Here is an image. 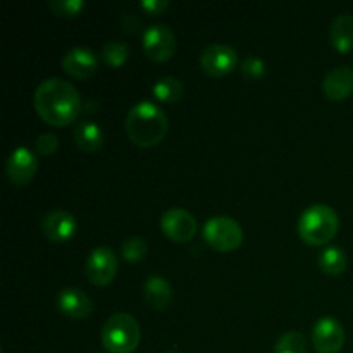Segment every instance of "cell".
<instances>
[{"label": "cell", "instance_id": "d4e9b609", "mask_svg": "<svg viewBox=\"0 0 353 353\" xmlns=\"http://www.w3.org/2000/svg\"><path fill=\"white\" fill-rule=\"evenodd\" d=\"M241 72H243L245 78L248 79H259L265 74V62L262 59L250 55L243 61L241 64Z\"/></svg>", "mask_w": 353, "mask_h": 353}, {"label": "cell", "instance_id": "5b68a950", "mask_svg": "<svg viewBox=\"0 0 353 353\" xmlns=\"http://www.w3.org/2000/svg\"><path fill=\"white\" fill-rule=\"evenodd\" d=\"M203 240L216 252H234L243 243V230L228 216H214L203 226Z\"/></svg>", "mask_w": 353, "mask_h": 353}, {"label": "cell", "instance_id": "e0dca14e", "mask_svg": "<svg viewBox=\"0 0 353 353\" xmlns=\"http://www.w3.org/2000/svg\"><path fill=\"white\" fill-rule=\"evenodd\" d=\"M331 45L341 54H347L353 48V16L340 14L333 19L330 26Z\"/></svg>", "mask_w": 353, "mask_h": 353}, {"label": "cell", "instance_id": "d6986e66", "mask_svg": "<svg viewBox=\"0 0 353 353\" xmlns=\"http://www.w3.org/2000/svg\"><path fill=\"white\" fill-rule=\"evenodd\" d=\"M321 271L327 276H340L347 269V254L340 247H326L317 257Z\"/></svg>", "mask_w": 353, "mask_h": 353}, {"label": "cell", "instance_id": "484cf974", "mask_svg": "<svg viewBox=\"0 0 353 353\" xmlns=\"http://www.w3.org/2000/svg\"><path fill=\"white\" fill-rule=\"evenodd\" d=\"M59 148V138L52 133H43L37 138L34 141V150L40 155L47 157V155L55 154Z\"/></svg>", "mask_w": 353, "mask_h": 353}, {"label": "cell", "instance_id": "3957f363", "mask_svg": "<svg viewBox=\"0 0 353 353\" xmlns=\"http://www.w3.org/2000/svg\"><path fill=\"white\" fill-rule=\"evenodd\" d=\"M338 214L326 203H316L302 212L299 219V236L312 247L330 243L338 233Z\"/></svg>", "mask_w": 353, "mask_h": 353}, {"label": "cell", "instance_id": "30bf717a", "mask_svg": "<svg viewBox=\"0 0 353 353\" xmlns=\"http://www.w3.org/2000/svg\"><path fill=\"white\" fill-rule=\"evenodd\" d=\"M238 64V52L224 43H212L200 55V65L210 76H226Z\"/></svg>", "mask_w": 353, "mask_h": 353}, {"label": "cell", "instance_id": "52a82bcc", "mask_svg": "<svg viewBox=\"0 0 353 353\" xmlns=\"http://www.w3.org/2000/svg\"><path fill=\"white\" fill-rule=\"evenodd\" d=\"M178 41L174 33L165 24H154L143 33V50L154 62H165L174 55Z\"/></svg>", "mask_w": 353, "mask_h": 353}, {"label": "cell", "instance_id": "4fadbf2b", "mask_svg": "<svg viewBox=\"0 0 353 353\" xmlns=\"http://www.w3.org/2000/svg\"><path fill=\"white\" fill-rule=\"evenodd\" d=\"M57 307L65 317L76 321L88 319L93 312V303L90 296L76 286H69L59 292Z\"/></svg>", "mask_w": 353, "mask_h": 353}, {"label": "cell", "instance_id": "5bb4252c", "mask_svg": "<svg viewBox=\"0 0 353 353\" xmlns=\"http://www.w3.org/2000/svg\"><path fill=\"white\" fill-rule=\"evenodd\" d=\"M97 55L86 47H74L62 59V68L69 76L78 79L90 78L97 71Z\"/></svg>", "mask_w": 353, "mask_h": 353}, {"label": "cell", "instance_id": "44dd1931", "mask_svg": "<svg viewBox=\"0 0 353 353\" xmlns=\"http://www.w3.org/2000/svg\"><path fill=\"white\" fill-rule=\"evenodd\" d=\"M102 61L110 68H121L130 59V47L124 41L112 40L107 41L102 48Z\"/></svg>", "mask_w": 353, "mask_h": 353}, {"label": "cell", "instance_id": "9a60e30c", "mask_svg": "<svg viewBox=\"0 0 353 353\" xmlns=\"http://www.w3.org/2000/svg\"><path fill=\"white\" fill-rule=\"evenodd\" d=\"M323 92L326 99L345 100L353 93V68L350 65H340L331 69L323 81Z\"/></svg>", "mask_w": 353, "mask_h": 353}, {"label": "cell", "instance_id": "8992f818", "mask_svg": "<svg viewBox=\"0 0 353 353\" xmlns=\"http://www.w3.org/2000/svg\"><path fill=\"white\" fill-rule=\"evenodd\" d=\"M119 269V261L109 247H97L88 255L85 264V276L92 285L107 286L114 281Z\"/></svg>", "mask_w": 353, "mask_h": 353}, {"label": "cell", "instance_id": "cb8c5ba5", "mask_svg": "<svg viewBox=\"0 0 353 353\" xmlns=\"http://www.w3.org/2000/svg\"><path fill=\"white\" fill-rule=\"evenodd\" d=\"M48 7L54 14L62 17H72L78 16L83 9H85V2L83 0H50Z\"/></svg>", "mask_w": 353, "mask_h": 353}, {"label": "cell", "instance_id": "7402d4cb", "mask_svg": "<svg viewBox=\"0 0 353 353\" xmlns=\"http://www.w3.org/2000/svg\"><path fill=\"white\" fill-rule=\"evenodd\" d=\"M274 353H309V343L302 333L290 331L279 338L274 347Z\"/></svg>", "mask_w": 353, "mask_h": 353}, {"label": "cell", "instance_id": "8fae6325", "mask_svg": "<svg viewBox=\"0 0 353 353\" xmlns=\"http://www.w3.org/2000/svg\"><path fill=\"white\" fill-rule=\"evenodd\" d=\"M38 171V159L37 155L26 147H17L12 150L6 162L7 178L14 185H28L34 178Z\"/></svg>", "mask_w": 353, "mask_h": 353}, {"label": "cell", "instance_id": "6da1fadb", "mask_svg": "<svg viewBox=\"0 0 353 353\" xmlns=\"http://www.w3.org/2000/svg\"><path fill=\"white\" fill-rule=\"evenodd\" d=\"M33 103L40 119L55 128L69 126L81 112V95L74 85L62 78L41 81L34 92Z\"/></svg>", "mask_w": 353, "mask_h": 353}, {"label": "cell", "instance_id": "7c38bea8", "mask_svg": "<svg viewBox=\"0 0 353 353\" xmlns=\"http://www.w3.org/2000/svg\"><path fill=\"white\" fill-rule=\"evenodd\" d=\"M41 233L52 241H62L71 240L72 236L78 231V223H76V217L72 216L68 210H50L48 214H45V217L41 219Z\"/></svg>", "mask_w": 353, "mask_h": 353}, {"label": "cell", "instance_id": "7a4b0ae2", "mask_svg": "<svg viewBox=\"0 0 353 353\" xmlns=\"http://www.w3.org/2000/svg\"><path fill=\"white\" fill-rule=\"evenodd\" d=\"M168 128L169 123L164 110L148 100L134 103L124 121L128 138L141 148L161 143L168 134Z\"/></svg>", "mask_w": 353, "mask_h": 353}, {"label": "cell", "instance_id": "9c48e42d", "mask_svg": "<svg viewBox=\"0 0 353 353\" xmlns=\"http://www.w3.org/2000/svg\"><path fill=\"white\" fill-rule=\"evenodd\" d=\"M161 230L169 240L186 243L196 234V221L188 210L181 207H172L162 214Z\"/></svg>", "mask_w": 353, "mask_h": 353}, {"label": "cell", "instance_id": "277c9868", "mask_svg": "<svg viewBox=\"0 0 353 353\" xmlns=\"http://www.w3.org/2000/svg\"><path fill=\"white\" fill-rule=\"evenodd\" d=\"M140 340V324L128 312L112 314L102 327V345L110 353L134 352Z\"/></svg>", "mask_w": 353, "mask_h": 353}, {"label": "cell", "instance_id": "83f0119b", "mask_svg": "<svg viewBox=\"0 0 353 353\" xmlns=\"http://www.w3.org/2000/svg\"><path fill=\"white\" fill-rule=\"evenodd\" d=\"M168 353H178V352H168Z\"/></svg>", "mask_w": 353, "mask_h": 353}, {"label": "cell", "instance_id": "ba28073f", "mask_svg": "<svg viewBox=\"0 0 353 353\" xmlns=\"http://www.w3.org/2000/svg\"><path fill=\"white\" fill-rule=\"evenodd\" d=\"M345 327L340 321L324 316L314 324L312 345L317 353H338L345 345Z\"/></svg>", "mask_w": 353, "mask_h": 353}, {"label": "cell", "instance_id": "ffe728a7", "mask_svg": "<svg viewBox=\"0 0 353 353\" xmlns=\"http://www.w3.org/2000/svg\"><path fill=\"white\" fill-rule=\"evenodd\" d=\"M185 88H183V83L179 81L174 76H162L152 86V95L159 100V102L165 103H174L178 100H181Z\"/></svg>", "mask_w": 353, "mask_h": 353}, {"label": "cell", "instance_id": "603a6c76", "mask_svg": "<svg viewBox=\"0 0 353 353\" xmlns=\"http://www.w3.org/2000/svg\"><path fill=\"white\" fill-rule=\"evenodd\" d=\"M148 252V243L141 236H130L121 245V254L131 264H137L145 259Z\"/></svg>", "mask_w": 353, "mask_h": 353}, {"label": "cell", "instance_id": "2e32d148", "mask_svg": "<svg viewBox=\"0 0 353 353\" xmlns=\"http://www.w3.org/2000/svg\"><path fill=\"white\" fill-rule=\"evenodd\" d=\"M143 296L155 310H165L172 302V286L162 276L152 274L143 285Z\"/></svg>", "mask_w": 353, "mask_h": 353}, {"label": "cell", "instance_id": "ac0fdd59", "mask_svg": "<svg viewBox=\"0 0 353 353\" xmlns=\"http://www.w3.org/2000/svg\"><path fill=\"white\" fill-rule=\"evenodd\" d=\"M72 137H74V141L79 150L86 152V154H93L103 143L102 128L97 123H92V121H83V123H79L74 128Z\"/></svg>", "mask_w": 353, "mask_h": 353}, {"label": "cell", "instance_id": "4316f807", "mask_svg": "<svg viewBox=\"0 0 353 353\" xmlns=\"http://www.w3.org/2000/svg\"><path fill=\"white\" fill-rule=\"evenodd\" d=\"M141 9L152 16H161L162 12L169 9V0H143Z\"/></svg>", "mask_w": 353, "mask_h": 353}]
</instances>
